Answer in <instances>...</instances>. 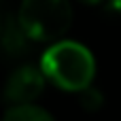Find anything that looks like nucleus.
Wrapping results in <instances>:
<instances>
[{"label":"nucleus","mask_w":121,"mask_h":121,"mask_svg":"<svg viewBox=\"0 0 121 121\" xmlns=\"http://www.w3.org/2000/svg\"><path fill=\"white\" fill-rule=\"evenodd\" d=\"M0 40H2V47H4L11 55H21V53H26L28 47H30V36L23 32V28L19 26L17 19H11L6 26H2Z\"/></svg>","instance_id":"4"},{"label":"nucleus","mask_w":121,"mask_h":121,"mask_svg":"<svg viewBox=\"0 0 121 121\" xmlns=\"http://www.w3.org/2000/svg\"><path fill=\"white\" fill-rule=\"evenodd\" d=\"M2 121H55V119L43 106H36L34 102H26V104H11L4 111Z\"/></svg>","instance_id":"5"},{"label":"nucleus","mask_w":121,"mask_h":121,"mask_svg":"<svg viewBox=\"0 0 121 121\" xmlns=\"http://www.w3.org/2000/svg\"><path fill=\"white\" fill-rule=\"evenodd\" d=\"M0 32H2V21H0Z\"/></svg>","instance_id":"9"},{"label":"nucleus","mask_w":121,"mask_h":121,"mask_svg":"<svg viewBox=\"0 0 121 121\" xmlns=\"http://www.w3.org/2000/svg\"><path fill=\"white\" fill-rule=\"evenodd\" d=\"M79 2H83V4H89V6H98V4H102L104 0H79Z\"/></svg>","instance_id":"7"},{"label":"nucleus","mask_w":121,"mask_h":121,"mask_svg":"<svg viewBox=\"0 0 121 121\" xmlns=\"http://www.w3.org/2000/svg\"><path fill=\"white\" fill-rule=\"evenodd\" d=\"M17 21L30 40L53 43L70 30L72 4L70 0H21Z\"/></svg>","instance_id":"2"},{"label":"nucleus","mask_w":121,"mask_h":121,"mask_svg":"<svg viewBox=\"0 0 121 121\" xmlns=\"http://www.w3.org/2000/svg\"><path fill=\"white\" fill-rule=\"evenodd\" d=\"M79 102H81V106H83L85 111L96 113V111H100V108L104 106V96H102V91H100L98 87L87 85L85 89L79 91Z\"/></svg>","instance_id":"6"},{"label":"nucleus","mask_w":121,"mask_h":121,"mask_svg":"<svg viewBox=\"0 0 121 121\" xmlns=\"http://www.w3.org/2000/svg\"><path fill=\"white\" fill-rule=\"evenodd\" d=\"M40 70L47 83H53L62 91L79 94L87 85L94 83L96 77V60L94 53L70 38L53 40L40 57Z\"/></svg>","instance_id":"1"},{"label":"nucleus","mask_w":121,"mask_h":121,"mask_svg":"<svg viewBox=\"0 0 121 121\" xmlns=\"http://www.w3.org/2000/svg\"><path fill=\"white\" fill-rule=\"evenodd\" d=\"M45 85H47V79H45L40 66L23 64L6 77L2 96L9 104L36 102L40 98V94L45 91Z\"/></svg>","instance_id":"3"},{"label":"nucleus","mask_w":121,"mask_h":121,"mask_svg":"<svg viewBox=\"0 0 121 121\" xmlns=\"http://www.w3.org/2000/svg\"><path fill=\"white\" fill-rule=\"evenodd\" d=\"M111 6H113V9L121 15V0H111Z\"/></svg>","instance_id":"8"}]
</instances>
